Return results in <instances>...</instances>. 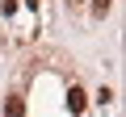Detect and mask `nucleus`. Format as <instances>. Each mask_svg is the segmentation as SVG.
Returning a JSON list of instances; mask_svg holds the SVG:
<instances>
[{
	"label": "nucleus",
	"instance_id": "nucleus-1",
	"mask_svg": "<svg viewBox=\"0 0 126 117\" xmlns=\"http://www.w3.org/2000/svg\"><path fill=\"white\" fill-rule=\"evenodd\" d=\"M84 105H88L84 88H80V84H72V92H67V109H72V113H84Z\"/></svg>",
	"mask_w": 126,
	"mask_h": 117
},
{
	"label": "nucleus",
	"instance_id": "nucleus-2",
	"mask_svg": "<svg viewBox=\"0 0 126 117\" xmlns=\"http://www.w3.org/2000/svg\"><path fill=\"white\" fill-rule=\"evenodd\" d=\"M4 117H25V100H21V96H9V105H4Z\"/></svg>",
	"mask_w": 126,
	"mask_h": 117
},
{
	"label": "nucleus",
	"instance_id": "nucleus-3",
	"mask_svg": "<svg viewBox=\"0 0 126 117\" xmlns=\"http://www.w3.org/2000/svg\"><path fill=\"white\" fill-rule=\"evenodd\" d=\"M109 9H113V0H93V17H105Z\"/></svg>",
	"mask_w": 126,
	"mask_h": 117
},
{
	"label": "nucleus",
	"instance_id": "nucleus-4",
	"mask_svg": "<svg viewBox=\"0 0 126 117\" xmlns=\"http://www.w3.org/2000/svg\"><path fill=\"white\" fill-rule=\"evenodd\" d=\"M30 4H34V9H38V0H30Z\"/></svg>",
	"mask_w": 126,
	"mask_h": 117
}]
</instances>
